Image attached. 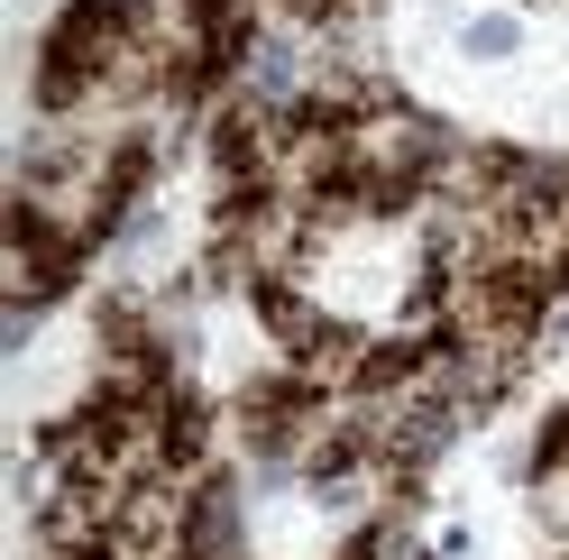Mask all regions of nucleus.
<instances>
[{"label": "nucleus", "instance_id": "obj_1", "mask_svg": "<svg viewBox=\"0 0 569 560\" xmlns=\"http://www.w3.org/2000/svg\"><path fill=\"white\" fill-rule=\"evenodd\" d=\"M359 551H368V560H432V551H422V542L405 533V523H386V514H377L368 533H359Z\"/></svg>", "mask_w": 569, "mask_h": 560}, {"label": "nucleus", "instance_id": "obj_2", "mask_svg": "<svg viewBox=\"0 0 569 560\" xmlns=\"http://www.w3.org/2000/svg\"><path fill=\"white\" fill-rule=\"evenodd\" d=\"M469 56H515V19H478L469 28Z\"/></svg>", "mask_w": 569, "mask_h": 560}]
</instances>
